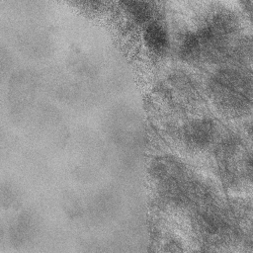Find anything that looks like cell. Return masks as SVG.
<instances>
[{
  "label": "cell",
  "instance_id": "cell-1",
  "mask_svg": "<svg viewBox=\"0 0 253 253\" xmlns=\"http://www.w3.org/2000/svg\"><path fill=\"white\" fill-rule=\"evenodd\" d=\"M245 75L233 69H220L211 83V89L215 101L227 110H239L246 105Z\"/></svg>",
  "mask_w": 253,
  "mask_h": 253
},
{
  "label": "cell",
  "instance_id": "cell-2",
  "mask_svg": "<svg viewBox=\"0 0 253 253\" xmlns=\"http://www.w3.org/2000/svg\"><path fill=\"white\" fill-rule=\"evenodd\" d=\"M144 40L147 46L155 52H163L169 47V35L166 28L159 21L149 22L144 31Z\"/></svg>",
  "mask_w": 253,
  "mask_h": 253
},
{
  "label": "cell",
  "instance_id": "cell-3",
  "mask_svg": "<svg viewBox=\"0 0 253 253\" xmlns=\"http://www.w3.org/2000/svg\"><path fill=\"white\" fill-rule=\"evenodd\" d=\"M214 134V127L208 122L201 121L189 126L186 135L189 143L196 146H205L210 143Z\"/></svg>",
  "mask_w": 253,
  "mask_h": 253
},
{
  "label": "cell",
  "instance_id": "cell-4",
  "mask_svg": "<svg viewBox=\"0 0 253 253\" xmlns=\"http://www.w3.org/2000/svg\"><path fill=\"white\" fill-rule=\"evenodd\" d=\"M127 11L130 13L131 16L138 22H151V18L154 14L153 7L148 2L142 1H127L125 2Z\"/></svg>",
  "mask_w": 253,
  "mask_h": 253
}]
</instances>
